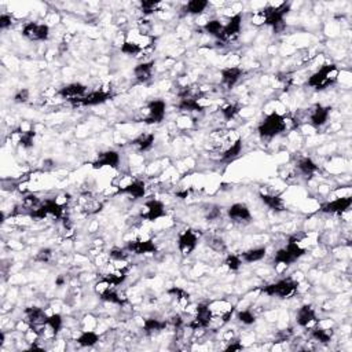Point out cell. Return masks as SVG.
<instances>
[{
  "mask_svg": "<svg viewBox=\"0 0 352 352\" xmlns=\"http://www.w3.org/2000/svg\"><path fill=\"white\" fill-rule=\"evenodd\" d=\"M338 77V69L337 66L333 65V64H328V65H323L318 72L312 74L309 79H308L307 84L309 87L315 88V89H325L329 86H333Z\"/></svg>",
  "mask_w": 352,
  "mask_h": 352,
  "instance_id": "cell-1",
  "label": "cell"
},
{
  "mask_svg": "<svg viewBox=\"0 0 352 352\" xmlns=\"http://www.w3.org/2000/svg\"><path fill=\"white\" fill-rule=\"evenodd\" d=\"M286 130V118L278 113H271L257 127L259 135L263 139H271Z\"/></svg>",
  "mask_w": 352,
  "mask_h": 352,
  "instance_id": "cell-2",
  "label": "cell"
},
{
  "mask_svg": "<svg viewBox=\"0 0 352 352\" xmlns=\"http://www.w3.org/2000/svg\"><path fill=\"white\" fill-rule=\"evenodd\" d=\"M289 8H290L289 4L282 3L279 7H265L263 10H260L259 13L263 17L264 23L272 26V29L275 30L277 33H279L281 30L285 28L284 17L289 13Z\"/></svg>",
  "mask_w": 352,
  "mask_h": 352,
  "instance_id": "cell-3",
  "label": "cell"
},
{
  "mask_svg": "<svg viewBox=\"0 0 352 352\" xmlns=\"http://www.w3.org/2000/svg\"><path fill=\"white\" fill-rule=\"evenodd\" d=\"M296 290H297V282H294L292 278H285L271 285L264 286L262 292L267 296H278L281 299H287L293 296Z\"/></svg>",
  "mask_w": 352,
  "mask_h": 352,
  "instance_id": "cell-4",
  "label": "cell"
},
{
  "mask_svg": "<svg viewBox=\"0 0 352 352\" xmlns=\"http://www.w3.org/2000/svg\"><path fill=\"white\" fill-rule=\"evenodd\" d=\"M22 35L33 42H44L50 37V28L45 23L29 22L23 26Z\"/></svg>",
  "mask_w": 352,
  "mask_h": 352,
  "instance_id": "cell-5",
  "label": "cell"
},
{
  "mask_svg": "<svg viewBox=\"0 0 352 352\" xmlns=\"http://www.w3.org/2000/svg\"><path fill=\"white\" fill-rule=\"evenodd\" d=\"M213 312L212 308L206 304H198L196 308V318L190 322L191 329L198 330V329H205L209 326V323L212 322Z\"/></svg>",
  "mask_w": 352,
  "mask_h": 352,
  "instance_id": "cell-6",
  "label": "cell"
},
{
  "mask_svg": "<svg viewBox=\"0 0 352 352\" xmlns=\"http://www.w3.org/2000/svg\"><path fill=\"white\" fill-rule=\"evenodd\" d=\"M165 110H167V105L161 99H155L147 105V116L145 117V123L146 124H158L161 123L164 117H165Z\"/></svg>",
  "mask_w": 352,
  "mask_h": 352,
  "instance_id": "cell-7",
  "label": "cell"
},
{
  "mask_svg": "<svg viewBox=\"0 0 352 352\" xmlns=\"http://www.w3.org/2000/svg\"><path fill=\"white\" fill-rule=\"evenodd\" d=\"M330 108L329 106H322V105H315L312 109H309V111H307L308 114V120L309 123L314 125L315 128H319L328 123L330 116Z\"/></svg>",
  "mask_w": 352,
  "mask_h": 352,
  "instance_id": "cell-8",
  "label": "cell"
},
{
  "mask_svg": "<svg viewBox=\"0 0 352 352\" xmlns=\"http://www.w3.org/2000/svg\"><path fill=\"white\" fill-rule=\"evenodd\" d=\"M142 219L149 220V221H154V220L160 219L165 216V208L164 204L158 199H150L145 204V212L140 213Z\"/></svg>",
  "mask_w": 352,
  "mask_h": 352,
  "instance_id": "cell-9",
  "label": "cell"
},
{
  "mask_svg": "<svg viewBox=\"0 0 352 352\" xmlns=\"http://www.w3.org/2000/svg\"><path fill=\"white\" fill-rule=\"evenodd\" d=\"M87 87L81 83H72V84H67L65 87H62L59 89V95L61 98L64 99H67V101H77V99H81L83 96H86L87 94Z\"/></svg>",
  "mask_w": 352,
  "mask_h": 352,
  "instance_id": "cell-10",
  "label": "cell"
},
{
  "mask_svg": "<svg viewBox=\"0 0 352 352\" xmlns=\"http://www.w3.org/2000/svg\"><path fill=\"white\" fill-rule=\"evenodd\" d=\"M198 242L197 234L193 230H186L182 234L179 235L177 240V248L180 250V253L183 255H190L193 250L196 249Z\"/></svg>",
  "mask_w": 352,
  "mask_h": 352,
  "instance_id": "cell-11",
  "label": "cell"
},
{
  "mask_svg": "<svg viewBox=\"0 0 352 352\" xmlns=\"http://www.w3.org/2000/svg\"><path fill=\"white\" fill-rule=\"evenodd\" d=\"M352 205V197L347 196V197L337 198L331 202H326L321 206V211L325 213H336V215H341V213L347 212Z\"/></svg>",
  "mask_w": 352,
  "mask_h": 352,
  "instance_id": "cell-12",
  "label": "cell"
},
{
  "mask_svg": "<svg viewBox=\"0 0 352 352\" xmlns=\"http://www.w3.org/2000/svg\"><path fill=\"white\" fill-rule=\"evenodd\" d=\"M110 98H111L110 92L101 89V91H92L86 96H83L81 99H77L73 102L74 105H83V106H96V105H102V103L108 102Z\"/></svg>",
  "mask_w": 352,
  "mask_h": 352,
  "instance_id": "cell-13",
  "label": "cell"
},
{
  "mask_svg": "<svg viewBox=\"0 0 352 352\" xmlns=\"http://www.w3.org/2000/svg\"><path fill=\"white\" fill-rule=\"evenodd\" d=\"M227 215L235 223H248L252 219L249 208L245 204H233L227 209Z\"/></svg>",
  "mask_w": 352,
  "mask_h": 352,
  "instance_id": "cell-14",
  "label": "cell"
},
{
  "mask_svg": "<svg viewBox=\"0 0 352 352\" xmlns=\"http://www.w3.org/2000/svg\"><path fill=\"white\" fill-rule=\"evenodd\" d=\"M118 164H120V154L114 150H108V152H103L98 155L96 161L92 162V167L95 169L102 168V167L117 168Z\"/></svg>",
  "mask_w": 352,
  "mask_h": 352,
  "instance_id": "cell-15",
  "label": "cell"
},
{
  "mask_svg": "<svg viewBox=\"0 0 352 352\" xmlns=\"http://www.w3.org/2000/svg\"><path fill=\"white\" fill-rule=\"evenodd\" d=\"M25 315H26V322L29 323L32 328L45 326L47 318H48V315L44 312V309L39 307L25 308Z\"/></svg>",
  "mask_w": 352,
  "mask_h": 352,
  "instance_id": "cell-16",
  "label": "cell"
},
{
  "mask_svg": "<svg viewBox=\"0 0 352 352\" xmlns=\"http://www.w3.org/2000/svg\"><path fill=\"white\" fill-rule=\"evenodd\" d=\"M242 26V14L238 13V14L233 15L228 22L224 25L223 28V35H221V40H227V39H231V37L237 36L240 33Z\"/></svg>",
  "mask_w": 352,
  "mask_h": 352,
  "instance_id": "cell-17",
  "label": "cell"
},
{
  "mask_svg": "<svg viewBox=\"0 0 352 352\" xmlns=\"http://www.w3.org/2000/svg\"><path fill=\"white\" fill-rule=\"evenodd\" d=\"M127 250L135 255L155 253L157 246L153 241H130L127 243Z\"/></svg>",
  "mask_w": 352,
  "mask_h": 352,
  "instance_id": "cell-18",
  "label": "cell"
},
{
  "mask_svg": "<svg viewBox=\"0 0 352 352\" xmlns=\"http://www.w3.org/2000/svg\"><path fill=\"white\" fill-rule=\"evenodd\" d=\"M242 69L241 67H237V66H233V67H226L221 70V83L224 87H227L228 89L233 88L240 81L242 76Z\"/></svg>",
  "mask_w": 352,
  "mask_h": 352,
  "instance_id": "cell-19",
  "label": "cell"
},
{
  "mask_svg": "<svg viewBox=\"0 0 352 352\" xmlns=\"http://www.w3.org/2000/svg\"><path fill=\"white\" fill-rule=\"evenodd\" d=\"M296 321H297V325L301 326V328H308L311 323L316 322V315L314 308L311 306H303V307L297 311V315H296Z\"/></svg>",
  "mask_w": 352,
  "mask_h": 352,
  "instance_id": "cell-20",
  "label": "cell"
},
{
  "mask_svg": "<svg viewBox=\"0 0 352 352\" xmlns=\"http://www.w3.org/2000/svg\"><path fill=\"white\" fill-rule=\"evenodd\" d=\"M153 69H154V61L150 62H143L139 64L133 69V74L136 77V80L139 83H147V81L152 79L153 76Z\"/></svg>",
  "mask_w": 352,
  "mask_h": 352,
  "instance_id": "cell-21",
  "label": "cell"
},
{
  "mask_svg": "<svg viewBox=\"0 0 352 352\" xmlns=\"http://www.w3.org/2000/svg\"><path fill=\"white\" fill-rule=\"evenodd\" d=\"M120 191L124 193V194H130L131 197H133L135 199H138V198L145 197L146 186H145V182H142V180H133L131 183L125 184L124 187H121Z\"/></svg>",
  "mask_w": 352,
  "mask_h": 352,
  "instance_id": "cell-22",
  "label": "cell"
},
{
  "mask_svg": "<svg viewBox=\"0 0 352 352\" xmlns=\"http://www.w3.org/2000/svg\"><path fill=\"white\" fill-rule=\"evenodd\" d=\"M260 198H262V201H263L264 204L268 206L271 211H274V212H282L285 209L284 199L279 196H271V194L260 193Z\"/></svg>",
  "mask_w": 352,
  "mask_h": 352,
  "instance_id": "cell-23",
  "label": "cell"
},
{
  "mask_svg": "<svg viewBox=\"0 0 352 352\" xmlns=\"http://www.w3.org/2000/svg\"><path fill=\"white\" fill-rule=\"evenodd\" d=\"M154 139H155L154 133H145V135H140L136 139L132 140L131 146L135 147L138 152H147L154 145Z\"/></svg>",
  "mask_w": 352,
  "mask_h": 352,
  "instance_id": "cell-24",
  "label": "cell"
},
{
  "mask_svg": "<svg viewBox=\"0 0 352 352\" xmlns=\"http://www.w3.org/2000/svg\"><path fill=\"white\" fill-rule=\"evenodd\" d=\"M241 150H242V139L241 138H237V139H235L233 143H230L227 146V149L223 152V154H221V160L224 162L233 161L234 158H237V157L240 155Z\"/></svg>",
  "mask_w": 352,
  "mask_h": 352,
  "instance_id": "cell-25",
  "label": "cell"
},
{
  "mask_svg": "<svg viewBox=\"0 0 352 352\" xmlns=\"http://www.w3.org/2000/svg\"><path fill=\"white\" fill-rule=\"evenodd\" d=\"M199 98H183L180 99V102L177 105L179 110L183 111H204V106L199 103Z\"/></svg>",
  "mask_w": 352,
  "mask_h": 352,
  "instance_id": "cell-26",
  "label": "cell"
},
{
  "mask_svg": "<svg viewBox=\"0 0 352 352\" xmlns=\"http://www.w3.org/2000/svg\"><path fill=\"white\" fill-rule=\"evenodd\" d=\"M13 136H17V142L25 149H30L33 146V139L36 136V132L35 131H18L13 132Z\"/></svg>",
  "mask_w": 352,
  "mask_h": 352,
  "instance_id": "cell-27",
  "label": "cell"
},
{
  "mask_svg": "<svg viewBox=\"0 0 352 352\" xmlns=\"http://www.w3.org/2000/svg\"><path fill=\"white\" fill-rule=\"evenodd\" d=\"M44 208H45V211L48 213V216H52V218H55V219H61L62 218V215H64V208L65 206L61 205L57 199H45L43 202Z\"/></svg>",
  "mask_w": 352,
  "mask_h": 352,
  "instance_id": "cell-28",
  "label": "cell"
},
{
  "mask_svg": "<svg viewBox=\"0 0 352 352\" xmlns=\"http://www.w3.org/2000/svg\"><path fill=\"white\" fill-rule=\"evenodd\" d=\"M208 4H209V3H208L206 0H191V1H189V3L184 6L183 11L186 14H201V13L208 7Z\"/></svg>",
  "mask_w": 352,
  "mask_h": 352,
  "instance_id": "cell-29",
  "label": "cell"
},
{
  "mask_svg": "<svg viewBox=\"0 0 352 352\" xmlns=\"http://www.w3.org/2000/svg\"><path fill=\"white\" fill-rule=\"evenodd\" d=\"M265 256V248H255V249H249L242 253L241 259L246 263H255V262H260L263 257Z\"/></svg>",
  "mask_w": 352,
  "mask_h": 352,
  "instance_id": "cell-30",
  "label": "cell"
},
{
  "mask_svg": "<svg viewBox=\"0 0 352 352\" xmlns=\"http://www.w3.org/2000/svg\"><path fill=\"white\" fill-rule=\"evenodd\" d=\"M297 167L300 169L301 174L306 176L314 175L316 171H318V165H316L315 162L312 161L311 158H308V157H303V158H300L299 162H297Z\"/></svg>",
  "mask_w": 352,
  "mask_h": 352,
  "instance_id": "cell-31",
  "label": "cell"
},
{
  "mask_svg": "<svg viewBox=\"0 0 352 352\" xmlns=\"http://www.w3.org/2000/svg\"><path fill=\"white\" fill-rule=\"evenodd\" d=\"M76 341L81 347H92L99 341V336L96 334L95 331H83Z\"/></svg>",
  "mask_w": 352,
  "mask_h": 352,
  "instance_id": "cell-32",
  "label": "cell"
},
{
  "mask_svg": "<svg viewBox=\"0 0 352 352\" xmlns=\"http://www.w3.org/2000/svg\"><path fill=\"white\" fill-rule=\"evenodd\" d=\"M293 262H296V259L290 255V252L286 249V248L279 249L278 252L275 253V256H274V263H275V265L282 264V265L286 267V265H290Z\"/></svg>",
  "mask_w": 352,
  "mask_h": 352,
  "instance_id": "cell-33",
  "label": "cell"
},
{
  "mask_svg": "<svg viewBox=\"0 0 352 352\" xmlns=\"http://www.w3.org/2000/svg\"><path fill=\"white\" fill-rule=\"evenodd\" d=\"M223 28H224V25L220 21H218V20H211V21H208L205 25H204V30H205L206 33L218 37V39H221Z\"/></svg>",
  "mask_w": 352,
  "mask_h": 352,
  "instance_id": "cell-34",
  "label": "cell"
},
{
  "mask_svg": "<svg viewBox=\"0 0 352 352\" xmlns=\"http://www.w3.org/2000/svg\"><path fill=\"white\" fill-rule=\"evenodd\" d=\"M165 326H167V322H161V321L154 319V318L146 319L143 322V330L146 331L147 334H153V333H157V331H161Z\"/></svg>",
  "mask_w": 352,
  "mask_h": 352,
  "instance_id": "cell-35",
  "label": "cell"
},
{
  "mask_svg": "<svg viewBox=\"0 0 352 352\" xmlns=\"http://www.w3.org/2000/svg\"><path fill=\"white\" fill-rule=\"evenodd\" d=\"M311 336L315 338L316 341H319V343H322V344H328L330 340H331V336H333V330L316 328V329L312 330Z\"/></svg>",
  "mask_w": 352,
  "mask_h": 352,
  "instance_id": "cell-36",
  "label": "cell"
},
{
  "mask_svg": "<svg viewBox=\"0 0 352 352\" xmlns=\"http://www.w3.org/2000/svg\"><path fill=\"white\" fill-rule=\"evenodd\" d=\"M50 329L52 330V334L57 336L61 329H62V316L59 314H52V315H48L47 318V323H45Z\"/></svg>",
  "mask_w": 352,
  "mask_h": 352,
  "instance_id": "cell-37",
  "label": "cell"
},
{
  "mask_svg": "<svg viewBox=\"0 0 352 352\" xmlns=\"http://www.w3.org/2000/svg\"><path fill=\"white\" fill-rule=\"evenodd\" d=\"M208 246L212 250H215V252H218V253H226V250H227L226 242L223 241L220 237H211L208 240Z\"/></svg>",
  "mask_w": 352,
  "mask_h": 352,
  "instance_id": "cell-38",
  "label": "cell"
},
{
  "mask_svg": "<svg viewBox=\"0 0 352 352\" xmlns=\"http://www.w3.org/2000/svg\"><path fill=\"white\" fill-rule=\"evenodd\" d=\"M240 110H241V106L240 105H237V103H230V105H226V106H223L221 108V114H223V117L224 120H233V118L240 113Z\"/></svg>",
  "mask_w": 352,
  "mask_h": 352,
  "instance_id": "cell-39",
  "label": "cell"
},
{
  "mask_svg": "<svg viewBox=\"0 0 352 352\" xmlns=\"http://www.w3.org/2000/svg\"><path fill=\"white\" fill-rule=\"evenodd\" d=\"M143 51L142 48H140L139 45L136 43H133L132 40H127L123 43L121 45V52H124L127 55H138L140 52Z\"/></svg>",
  "mask_w": 352,
  "mask_h": 352,
  "instance_id": "cell-40",
  "label": "cell"
},
{
  "mask_svg": "<svg viewBox=\"0 0 352 352\" xmlns=\"http://www.w3.org/2000/svg\"><path fill=\"white\" fill-rule=\"evenodd\" d=\"M169 293L171 294H175L176 300L179 303V306L180 307H187V304H189V293H186L183 289H179V287H174V289H171L169 290Z\"/></svg>",
  "mask_w": 352,
  "mask_h": 352,
  "instance_id": "cell-41",
  "label": "cell"
},
{
  "mask_svg": "<svg viewBox=\"0 0 352 352\" xmlns=\"http://www.w3.org/2000/svg\"><path fill=\"white\" fill-rule=\"evenodd\" d=\"M101 299L105 301H108V303H113V304H118V306H123L124 304V300L121 299V296L114 290V287L113 289H110L108 290L106 293L102 294L101 296Z\"/></svg>",
  "mask_w": 352,
  "mask_h": 352,
  "instance_id": "cell-42",
  "label": "cell"
},
{
  "mask_svg": "<svg viewBox=\"0 0 352 352\" xmlns=\"http://www.w3.org/2000/svg\"><path fill=\"white\" fill-rule=\"evenodd\" d=\"M110 289H113V286H111L109 279L106 278V277H102V278L99 279L95 284V293L99 294V297H101L102 294L106 293L108 290H110Z\"/></svg>",
  "mask_w": 352,
  "mask_h": 352,
  "instance_id": "cell-43",
  "label": "cell"
},
{
  "mask_svg": "<svg viewBox=\"0 0 352 352\" xmlns=\"http://www.w3.org/2000/svg\"><path fill=\"white\" fill-rule=\"evenodd\" d=\"M160 6V3L158 1H154V0H143L142 3H140V10H142V13L143 14H153L154 11H157V8Z\"/></svg>",
  "mask_w": 352,
  "mask_h": 352,
  "instance_id": "cell-44",
  "label": "cell"
},
{
  "mask_svg": "<svg viewBox=\"0 0 352 352\" xmlns=\"http://www.w3.org/2000/svg\"><path fill=\"white\" fill-rule=\"evenodd\" d=\"M237 319L242 322L243 325H252V323H255L256 321V316L255 314L249 311V309H245V311H240L238 314H237Z\"/></svg>",
  "mask_w": 352,
  "mask_h": 352,
  "instance_id": "cell-45",
  "label": "cell"
},
{
  "mask_svg": "<svg viewBox=\"0 0 352 352\" xmlns=\"http://www.w3.org/2000/svg\"><path fill=\"white\" fill-rule=\"evenodd\" d=\"M224 264L227 265L228 270H231V271H237V270H240V267H241L242 264V259L240 256H237V255H228L226 257V262Z\"/></svg>",
  "mask_w": 352,
  "mask_h": 352,
  "instance_id": "cell-46",
  "label": "cell"
},
{
  "mask_svg": "<svg viewBox=\"0 0 352 352\" xmlns=\"http://www.w3.org/2000/svg\"><path fill=\"white\" fill-rule=\"evenodd\" d=\"M52 257V250L48 249V248H44V249H40L37 252V255L35 256V260L36 262H40V263H48L51 260Z\"/></svg>",
  "mask_w": 352,
  "mask_h": 352,
  "instance_id": "cell-47",
  "label": "cell"
},
{
  "mask_svg": "<svg viewBox=\"0 0 352 352\" xmlns=\"http://www.w3.org/2000/svg\"><path fill=\"white\" fill-rule=\"evenodd\" d=\"M109 259H111L113 262H125V260L128 259V255H127L123 249L114 248V249L110 250Z\"/></svg>",
  "mask_w": 352,
  "mask_h": 352,
  "instance_id": "cell-48",
  "label": "cell"
},
{
  "mask_svg": "<svg viewBox=\"0 0 352 352\" xmlns=\"http://www.w3.org/2000/svg\"><path fill=\"white\" fill-rule=\"evenodd\" d=\"M28 99H29V89H26V88H22L14 95L15 103H26Z\"/></svg>",
  "mask_w": 352,
  "mask_h": 352,
  "instance_id": "cell-49",
  "label": "cell"
},
{
  "mask_svg": "<svg viewBox=\"0 0 352 352\" xmlns=\"http://www.w3.org/2000/svg\"><path fill=\"white\" fill-rule=\"evenodd\" d=\"M220 216H221V211H220V208L218 205L209 206V209H208V212L205 215V218L208 220H216L219 219Z\"/></svg>",
  "mask_w": 352,
  "mask_h": 352,
  "instance_id": "cell-50",
  "label": "cell"
},
{
  "mask_svg": "<svg viewBox=\"0 0 352 352\" xmlns=\"http://www.w3.org/2000/svg\"><path fill=\"white\" fill-rule=\"evenodd\" d=\"M13 20H11V15L8 14H1L0 15V29H7L11 26Z\"/></svg>",
  "mask_w": 352,
  "mask_h": 352,
  "instance_id": "cell-51",
  "label": "cell"
},
{
  "mask_svg": "<svg viewBox=\"0 0 352 352\" xmlns=\"http://www.w3.org/2000/svg\"><path fill=\"white\" fill-rule=\"evenodd\" d=\"M169 322L174 325L175 329H179V328L182 326V323H183V319H182V316L180 315H174L171 319H169Z\"/></svg>",
  "mask_w": 352,
  "mask_h": 352,
  "instance_id": "cell-52",
  "label": "cell"
},
{
  "mask_svg": "<svg viewBox=\"0 0 352 352\" xmlns=\"http://www.w3.org/2000/svg\"><path fill=\"white\" fill-rule=\"evenodd\" d=\"M242 348H243V347H242L240 343H237V341H235L234 344L228 345L227 348H226V351H240V350H242Z\"/></svg>",
  "mask_w": 352,
  "mask_h": 352,
  "instance_id": "cell-53",
  "label": "cell"
}]
</instances>
